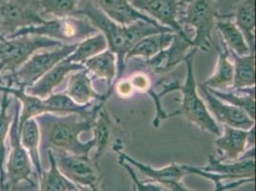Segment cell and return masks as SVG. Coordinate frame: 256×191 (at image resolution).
Listing matches in <instances>:
<instances>
[{"label": "cell", "instance_id": "cell-1", "mask_svg": "<svg viewBox=\"0 0 256 191\" xmlns=\"http://www.w3.org/2000/svg\"><path fill=\"white\" fill-rule=\"evenodd\" d=\"M72 16L86 18L98 32L104 36L108 49L117 56L118 73L115 82L122 78L126 66V56L140 40L159 32H173L170 28L160 24H152L142 20L128 26L120 25L110 20L92 0H84V5L78 8Z\"/></svg>", "mask_w": 256, "mask_h": 191}, {"label": "cell", "instance_id": "cell-2", "mask_svg": "<svg viewBox=\"0 0 256 191\" xmlns=\"http://www.w3.org/2000/svg\"><path fill=\"white\" fill-rule=\"evenodd\" d=\"M36 118L40 129V146L43 148L90 158V152L94 148V140L91 138L84 142L80 135L91 131L95 118L76 114L56 115L50 113Z\"/></svg>", "mask_w": 256, "mask_h": 191}, {"label": "cell", "instance_id": "cell-3", "mask_svg": "<svg viewBox=\"0 0 256 191\" xmlns=\"http://www.w3.org/2000/svg\"><path fill=\"white\" fill-rule=\"evenodd\" d=\"M197 49L192 48V51L184 60L186 67V78L184 84L174 80L171 84L164 85L162 90L158 93L159 98L174 91H180L182 94L181 106L179 109L168 114V118L182 115L190 124L196 126L204 132L212 133L215 136L221 135V130L217 122L210 113L206 104L198 93V85L194 74V56Z\"/></svg>", "mask_w": 256, "mask_h": 191}, {"label": "cell", "instance_id": "cell-4", "mask_svg": "<svg viewBox=\"0 0 256 191\" xmlns=\"http://www.w3.org/2000/svg\"><path fill=\"white\" fill-rule=\"evenodd\" d=\"M217 0H184L179 23L193 29L192 48L208 52L214 43L212 34L216 22L228 16L219 14ZM184 28V27H182Z\"/></svg>", "mask_w": 256, "mask_h": 191}, {"label": "cell", "instance_id": "cell-5", "mask_svg": "<svg viewBox=\"0 0 256 191\" xmlns=\"http://www.w3.org/2000/svg\"><path fill=\"white\" fill-rule=\"evenodd\" d=\"M98 32L95 27L84 16H66L45 22L23 28L7 38H14L22 36H40L54 40L74 44Z\"/></svg>", "mask_w": 256, "mask_h": 191}, {"label": "cell", "instance_id": "cell-6", "mask_svg": "<svg viewBox=\"0 0 256 191\" xmlns=\"http://www.w3.org/2000/svg\"><path fill=\"white\" fill-rule=\"evenodd\" d=\"M20 104L16 102L14 117L10 128V152L5 162V191H14L22 182L36 186L32 180L34 175L32 160L26 149L22 146L20 132Z\"/></svg>", "mask_w": 256, "mask_h": 191}, {"label": "cell", "instance_id": "cell-7", "mask_svg": "<svg viewBox=\"0 0 256 191\" xmlns=\"http://www.w3.org/2000/svg\"><path fill=\"white\" fill-rule=\"evenodd\" d=\"M64 43L40 36H22L14 38L0 36V74H14L38 50L53 49Z\"/></svg>", "mask_w": 256, "mask_h": 191}, {"label": "cell", "instance_id": "cell-8", "mask_svg": "<svg viewBox=\"0 0 256 191\" xmlns=\"http://www.w3.org/2000/svg\"><path fill=\"white\" fill-rule=\"evenodd\" d=\"M78 43L64 44L50 51L36 53L20 66L14 74H7L4 78L8 84L28 88L36 84L42 76L50 71L54 65L60 62L75 51Z\"/></svg>", "mask_w": 256, "mask_h": 191}, {"label": "cell", "instance_id": "cell-9", "mask_svg": "<svg viewBox=\"0 0 256 191\" xmlns=\"http://www.w3.org/2000/svg\"><path fill=\"white\" fill-rule=\"evenodd\" d=\"M53 154L58 170L68 180L76 186L98 188L100 170L96 168L92 160L78 157L64 151H53Z\"/></svg>", "mask_w": 256, "mask_h": 191}, {"label": "cell", "instance_id": "cell-10", "mask_svg": "<svg viewBox=\"0 0 256 191\" xmlns=\"http://www.w3.org/2000/svg\"><path fill=\"white\" fill-rule=\"evenodd\" d=\"M134 8L182 36L190 38L179 23L184 0H129Z\"/></svg>", "mask_w": 256, "mask_h": 191}, {"label": "cell", "instance_id": "cell-11", "mask_svg": "<svg viewBox=\"0 0 256 191\" xmlns=\"http://www.w3.org/2000/svg\"><path fill=\"white\" fill-rule=\"evenodd\" d=\"M200 88L206 107L216 122H221L224 126L243 130H248L256 126V120L248 117L244 110L219 100L203 84H200Z\"/></svg>", "mask_w": 256, "mask_h": 191}, {"label": "cell", "instance_id": "cell-12", "mask_svg": "<svg viewBox=\"0 0 256 191\" xmlns=\"http://www.w3.org/2000/svg\"><path fill=\"white\" fill-rule=\"evenodd\" d=\"M192 49V38L182 36L174 32L170 44L146 62L157 74L168 73L178 64L184 62Z\"/></svg>", "mask_w": 256, "mask_h": 191}, {"label": "cell", "instance_id": "cell-13", "mask_svg": "<svg viewBox=\"0 0 256 191\" xmlns=\"http://www.w3.org/2000/svg\"><path fill=\"white\" fill-rule=\"evenodd\" d=\"M248 130L224 126L223 133L215 140L214 146L217 149L221 162H235L243 159L246 150Z\"/></svg>", "mask_w": 256, "mask_h": 191}, {"label": "cell", "instance_id": "cell-14", "mask_svg": "<svg viewBox=\"0 0 256 191\" xmlns=\"http://www.w3.org/2000/svg\"><path fill=\"white\" fill-rule=\"evenodd\" d=\"M118 160L128 162L131 166H134L146 175L151 182H156L162 184L166 182H182L184 176L190 174V164H181L172 162L162 168H154L148 164L140 162L137 160L133 159L126 153L118 151Z\"/></svg>", "mask_w": 256, "mask_h": 191}, {"label": "cell", "instance_id": "cell-15", "mask_svg": "<svg viewBox=\"0 0 256 191\" xmlns=\"http://www.w3.org/2000/svg\"><path fill=\"white\" fill-rule=\"evenodd\" d=\"M82 69H84L82 64L71 62L66 58L60 62L54 65L50 71L42 76L36 84L26 88V91L31 95L44 100L53 94L56 88H58L64 82L68 74Z\"/></svg>", "mask_w": 256, "mask_h": 191}, {"label": "cell", "instance_id": "cell-16", "mask_svg": "<svg viewBox=\"0 0 256 191\" xmlns=\"http://www.w3.org/2000/svg\"><path fill=\"white\" fill-rule=\"evenodd\" d=\"M80 106H87L93 102H106L109 96L106 93H98L94 86L92 76L86 68L73 72L68 78V85L64 92Z\"/></svg>", "mask_w": 256, "mask_h": 191}, {"label": "cell", "instance_id": "cell-17", "mask_svg": "<svg viewBox=\"0 0 256 191\" xmlns=\"http://www.w3.org/2000/svg\"><path fill=\"white\" fill-rule=\"evenodd\" d=\"M113 22L128 26L132 23L142 20L152 24H159L146 14L132 6L129 0H92Z\"/></svg>", "mask_w": 256, "mask_h": 191}, {"label": "cell", "instance_id": "cell-18", "mask_svg": "<svg viewBox=\"0 0 256 191\" xmlns=\"http://www.w3.org/2000/svg\"><path fill=\"white\" fill-rule=\"evenodd\" d=\"M87 72L94 78L104 80L107 84L106 92L109 98L112 95V86L117 78L118 66L116 54L109 49L89 58L84 64Z\"/></svg>", "mask_w": 256, "mask_h": 191}, {"label": "cell", "instance_id": "cell-19", "mask_svg": "<svg viewBox=\"0 0 256 191\" xmlns=\"http://www.w3.org/2000/svg\"><path fill=\"white\" fill-rule=\"evenodd\" d=\"M0 93H7L18 98L20 104V129L28 120L42 116L43 114H48V109L42 98L27 93L26 89L23 87L0 85Z\"/></svg>", "mask_w": 256, "mask_h": 191}, {"label": "cell", "instance_id": "cell-20", "mask_svg": "<svg viewBox=\"0 0 256 191\" xmlns=\"http://www.w3.org/2000/svg\"><path fill=\"white\" fill-rule=\"evenodd\" d=\"M200 168L206 172L228 176L234 180L254 178L256 160L245 158L235 162H221L214 155H210L208 164Z\"/></svg>", "mask_w": 256, "mask_h": 191}, {"label": "cell", "instance_id": "cell-21", "mask_svg": "<svg viewBox=\"0 0 256 191\" xmlns=\"http://www.w3.org/2000/svg\"><path fill=\"white\" fill-rule=\"evenodd\" d=\"M215 47L218 52L217 62L214 73L206 80L203 85L206 88L215 91H228L234 86V62L230 60V54L224 45L223 48Z\"/></svg>", "mask_w": 256, "mask_h": 191}, {"label": "cell", "instance_id": "cell-22", "mask_svg": "<svg viewBox=\"0 0 256 191\" xmlns=\"http://www.w3.org/2000/svg\"><path fill=\"white\" fill-rule=\"evenodd\" d=\"M114 124L112 118L110 117L106 109L102 107L93 122V126L91 131L93 132V140H94V148L95 154L92 160L98 170H100V160L106 153L112 140Z\"/></svg>", "mask_w": 256, "mask_h": 191}, {"label": "cell", "instance_id": "cell-23", "mask_svg": "<svg viewBox=\"0 0 256 191\" xmlns=\"http://www.w3.org/2000/svg\"><path fill=\"white\" fill-rule=\"evenodd\" d=\"M20 132V142L22 146L28 152L34 168L36 176L38 178L42 174L43 168L40 159V129L36 118H32L24 122Z\"/></svg>", "mask_w": 256, "mask_h": 191}, {"label": "cell", "instance_id": "cell-24", "mask_svg": "<svg viewBox=\"0 0 256 191\" xmlns=\"http://www.w3.org/2000/svg\"><path fill=\"white\" fill-rule=\"evenodd\" d=\"M173 36L174 32H164L151 34L140 40L128 52L126 56V62L128 64V60L134 58H140L146 62L150 60L170 44Z\"/></svg>", "mask_w": 256, "mask_h": 191}, {"label": "cell", "instance_id": "cell-25", "mask_svg": "<svg viewBox=\"0 0 256 191\" xmlns=\"http://www.w3.org/2000/svg\"><path fill=\"white\" fill-rule=\"evenodd\" d=\"M232 16V14H228L224 18ZM224 18H220L216 22L215 29L220 34L221 40L228 51L240 56L254 53L250 51L243 34L237 28L234 22H230V20H224Z\"/></svg>", "mask_w": 256, "mask_h": 191}, {"label": "cell", "instance_id": "cell-26", "mask_svg": "<svg viewBox=\"0 0 256 191\" xmlns=\"http://www.w3.org/2000/svg\"><path fill=\"white\" fill-rule=\"evenodd\" d=\"M235 25L243 34L252 52H256V0H243L235 10Z\"/></svg>", "mask_w": 256, "mask_h": 191}, {"label": "cell", "instance_id": "cell-27", "mask_svg": "<svg viewBox=\"0 0 256 191\" xmlns=\"http://www.w3.org/2000/svg\"><path fill=\"white\" fill-rule=\"evenodd\" d=\"M234 58V89H248L256 87V53L246 56H236L230 53Z\"/></svg>", "mask_w": 256, "mask_h": 191}, {"label": "cell", "instance_id": "cell-28", "mask_svg": "<svg viewBox=\"0 0 256 191\" xmlns=\"http://www.w3.org/2000/svg\"><path fill=\"white\" fill-rule=\"evenodd\" d=\"M208 89V88H206ZM228 91H215L208 89L212 95L224 102L234 106L241 108L248 115V117L256 120V87L248 89H234Z\"/></svg>", "mask_w": 256, "mask_h": 191}, {"label": "cell", "instance_id": "cell-29", "mask_svg": "<svg viewBox=\"0 0 256 191\" xmlns=\"http://www.w3.org/2000/svg\"><path fill=\"white\" fill-rule=\"evenodd\" d=\"M0 107V191H5L6 174L5 162L7 158L6 140L10 132L12 117L9 114V108L11 106V98L7 93H2Z\"/></svg>", "mask_w": 256, "mask_h": 191}, {"label": "cell", "instance_id": "cell-30", "mask_svg": "<svg viewBox=\"0 0 256 191\" xmlns=\"http://www.w3.org/2000/svg\"><path fill=\"white\" fill-rule=\"evenodd\" d=\"M49 170H43L42 174L38 178L40 180V191H71L76 188L74 182L68 180L60 171L53 151L48 149Z\"/></svg>", "mask_w": 256, "mask_h": 191}, {"label": "cell", "instance_id": "cell-31", "mask_svg": "<svg viewBox=\"0 0 256 191\" xmlns=\"http://www.w3.org/2000/svg\"><path fill=\"white\" fill-rule=\"evenodd\" d=\"M108 49L106 40L102 32H98L78 43L75 51L67 58L71 62L82 64L89 58Z\"/></svg>", "mask_w": 256, "mask_h": 191}, {"label": "cell", "instance_id": "cell-32", "mask_svg": "<svg viewBox=\"0 0 256 191\" xmlns=\"http://www.w3.org/2000/svg\"><path fill=\"white\" fill-rule=\"evenodd\" d=\"M82 0H38L42 16H52L54 18L72 16Z\"/></svg>", "mask_w": 256, "mask_h": 191}, {"label": "cell", "instance_id": "cell-33", "mask_svg": "<svg viewBox=\"0 0 256 191\" xmlns=\"http://www.w3.org/2000/svg\"><path fill=\"white\" fill-rule=\"evenodd\" d=\"M118 164L120 166H122L124 170H126L131 180L133 182V186L136 188L137 191H162V186L156 184V182H140L138 178V176L136 175L135 171L132 168V166L130 164H128V162L118 160Z\"/></svg>", "mask_w": 256, "mask_h": 191}, {"label": "cell", "instance_id": "cell-34", "mask_svg": "<svg viewBox=\"0 0 256 191\" xmlns=\"http://www.w3.org/2000/svg\"><path fill=\"white\" fill-rule=\"evenodd\" d=\"M135 92L148 94L153 89V82L150 74L146 72H135L128 78Z\"/></svg>", "mask_w": 256, "mask_h": 191}, {"label": "cell", "instance_id": "cell-35", "mask_svg": "<svg viewBox=\"0 0 256 191\" xmlns=\"http://www.w3.org/2000/svg\"><path fill=\"white\" fill-rule=\"evenodd\" d=\"M112 91L115 92L118 96L122 98H129L135 93V90L131 84V82H129L128 78H120L117 80L112 86Z\"/></svg>", "mask_w": 256, "mask_h": 191}, {"label": "cell", "instance_id": "cell-36", "mask_svg": "<svg viewBox=\"0 0 256 191\" xmlns=\"http://www.w3.org/2000/svg\"><path fill=\"white\" fill-rule=\"evenodd\" d=\"M76 188L78 191H100L98 188H90V186H76Z\"/></svg>", "mask_w": 256, "mask_h": 191}, {"label": "cell", "instance_id": "cell-37", "mask_svg": "<svg viewBox=\"0 0 256 191\" xmlns=\"http://www.w3.org/2000/svg\"><path fill=\"white\" fill-rule=\"evenodd\" d=\"M0 85H5V82H4V78L3 76L0 74Z\"/></svg>", "mask_w": 256, "mask_h": 191}, {"label": "cell", "instance_id": "cell-38", "mask_svg": "<svg viewBox=\"0 0 256 191\" xmlns=\"http://www.w3.org/2000/svg\"><path fill=\"white\" fill-rule=\"evenodd\" d=\"M132 190L133 191H137V190H136V188L133 186V188H132Z\"/></svg>", "mask_w": 256, "mask_h": 191}, {"label": "cell", "instance_id": "cell-39", "mask_svg": "<svg viewBox=\"0 0 256 191\" xmlns=\"http://www.w3.org/2000/svg\"><path fill=\"white\" fill-rule=\"evenodd\" d=\"M71 191H78V188H76V190H71Z\"/></svg>", "mask_w": 256, "mask_h": 191}, {"label": "cell", "instance_id": "cell-40", "mask_svg": "<svg viewBox=\"0 0 256 191\" xmlns=\"http://www.w3.org/2000/svg\"><path fill=\"white\" fill-rule=\"evenodd\" d=\"M0 107H1V104H0Z\"/></svg>", "mask_w": 256, "mask_h": 191}, {"label": "cell", "instance_id": "cell-41", "mask_svg": "<svg viewBox=\"0 0 256 191\" xmlns=\"http://www.w3.org/2000/svg\"><path fill=\"white\" fill-rule=\"evenodd\" d=\"M217 1H218V0H217Z\"/></svg>", "mask_w": 256, "mask_h": 191}]
</instances>
